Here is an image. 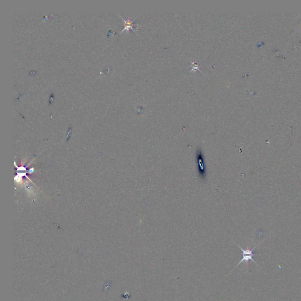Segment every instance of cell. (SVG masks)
I'll list each match as a JSON object with an SVG mask.
<instances>
[{
  "label": "cell",
  "instance_id": "1",
  "mask_svg": "<svg viewBox=\"0 0 301 301\" xmlns=\"http://www.w3.org/2000/svg\"><path fill=\"white\" fill-rule=\"evenodd\" d=\"M196 159L198 168V172L200 177L204 179L206 176V169L204 165V154L201 149H198L196 151Z\"/></svg>",
  "mask_w": 301,
  "mask_h": 301
},
{
  "label": "cell",
  "instance_id": "2",
  "mask_svg": "<svg viewBox=\"0 0 301 301\" xmlns=\"http://www.w3.org/2000/svg\"><path fill=\"white\" fill-rule=\"evenodd\" d=\"M236 245H237L239 248H240V249H241V250L242 251V258L241 260V261L238 262V264L236 265L235 266V268H234L233 269L236 268L238 266V265H239L240 264H241V263H242V262H246V263H248V262L249 261H253V262H254V263H255L256 265H258V264H256V262L254 261V259H253V256L255 255L253 254V250H255V249L256 248V247H257V246L253 248L252 249H242V248H241L240 246H239L238 244H236Z\"/></svg>",
  "mask_w": 301,
  "mask_h": 301
},
{
  "label": "cell",
  "instance_id": "3",
  "mask_svg": "<svg viewBox=\"0 0 301 301\" xmlns=\"http://www.w3.org/2000/svg\"><path fill=\"white\" fill-rule=\"evenodd\" d=\"M123 20L124 21V29L123 30V31L126 30H129V29H132L134 31V29L133 28V26L135 25V24H133L134 21H131L129 19H128V21H125L123 18Z\"/></svg>",
  "mask_w": 301,
  "mask_h": 301
},
{
  "label": "cell",
  "instance_id": "4",
  "mask_svg": "<svg viewBox=\"0 0 301 301\" xmlns=\"http://www.w3.org/2000/svg\"><path fill=\"white\" fill-rule=\"evenodd\" d=\"M190 62H191V63L194 65H193L194 67H193V68H192L191 71H190V72H192V71H196V70H199V65H198V64H196L195 62H192V61H190Z\"/></svg>",
  "mask_w": 301,
  "mask_h": 301
}]
</instances>
